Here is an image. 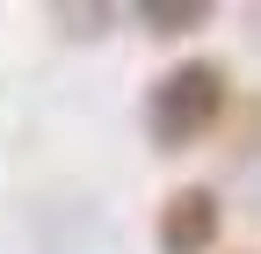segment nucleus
I'll list each match as a JSON object with an SVG mask.
<instances>
[{
  "label": "nucleus",
  "mask_w": 261,
  "mask_h": 254,
  "mask_svg": "<svg viewBox=\"0 0 261 254\" xmlns=\"http://www.w3.org/2000/svg\"><path fill=\"white\" fill-rule=\"evenodd\" d=\"M218 225H225V211H218L211 189H174V196L160 204L152 240H160V254H211L218 247Z\"/></svg>",
  "instance_id": "f03ea898"
},
{
  "label": "nucleus",
  "mask_w": 261,
  "mask_h": 254,
  "mask_svg": "<svg viewBox=\"0 0 261 254\" xmlns=\"http://www.w3.org/2000/svg\"><path fill=\"white\" fill-rule=\"evenodd\" d=\"M225 102H232V73L218 58H181L145 94V138L160 153H181L196 138H211V123L225 116Z\"/></svg>",
  "instance_id": "f257e3e1"
},
{
  "label": "nucleus",
  "mask_w": 261,
  "mask_h": 254,
  "mask_svg": "<svg viewBox=\"0 0 261 254\" xmlns=\"http://www.w3.org/2000/svg\"><path fill=\"white\" fill-rule=\"evenodd\" d=\"M138 22L152 29V37H181V29H203L211 22V0H145Z\"/></svg>",
  "instance_id": "7ed1b4c3"
}]
</instances>
